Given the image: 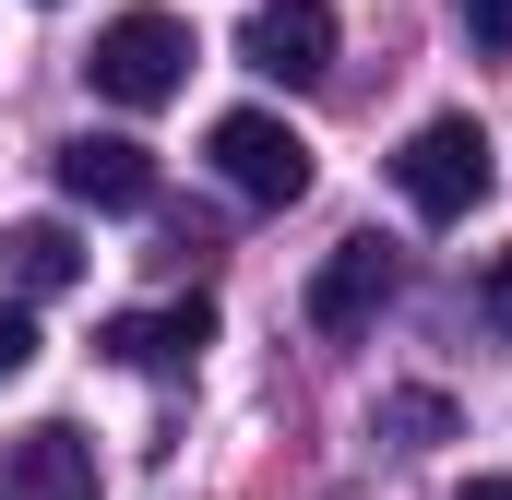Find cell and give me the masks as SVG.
<instances>
[{
  "label": "cell",
  "mask_w": 512,
  "mask_h": 500,
  "mask_svg": "<svg viewBox=\"0 0 512 500\" xmlns=\"http://www.w3.org/2000/svg\"><path fill=\"white\" fill-rule=\"evenodd\" d=\"M489 179H501V167H489V131L477 120H417L405 155H393V191H405L429 227H465V215L489 203Z\"/></svg>",
  "instance_id": "cell-2"
},
{
  "label": "cell",
  "mask_w": 512,
  "mask_h": 500,
  "mask_svg": "<svg viewBox=\"0 0 512 500\" xmlns=\"http://www.w3.org/2000/svg\"><path fill=\"white\" fill-rule=\"evenodd\" d=\"M0 500H96L84 429H24V441L0 453Z\"/></svg>",
  "instance_id": "cell-8"
},
{
  "label": "cell",
  "mask_w": 512,
  "mask_h": 500,
  "mask_svg": "<svg viewBox=\"0 0 512 500\" xmlns=\"http://www.w3.org/2000/svg\"><path fill=\"white\" fill-rule=\"evenodd\" d=\"M453 24H465L477 48H512V0H453Z\"/></svg>",
  "instance_id": "cell-12"
},
{
  "label": "cell",
  "mask_w": 512,
  "mask_h": 500,
  "mask_svg": "<svg viewBox=\"0 0 512 500\" xmlns=\"http://www.w3.org/2000/svg\"><path fill=\"white\" fill-rule=\"evenodd\" d=\"M465 417H453V393H382V441L393 453H441Z\"/></svg>",
  "instance_id": "cell-10"
},
{
  "label": "cell",
  "mask_w": 512,
  "mask_h": 500,
  "mask_svg": "<svg viewBox=\"0 0 512 500\" xmlns=\"http://www.w3.org/2000/svg\"><path fill=\"white\" fill-rule=\"evenodd\" d=\"M84 84H96L108 108H167V96L191 84V24H179V12H120V24H96Z\"/></svg>",
  "instance_id": "cell-1"
},
{
  "label": "cell",
  "mask_w": 512,
  "mask_h": 500,
  "mask_svg": "<svg viewBox=\"0 0 512 500\" xmlns=\"http://www.w3.org/2000/svg\"><path fill=\"white\" fill-rule=\"evenodd\" d=\"M453 500H512V477H465V489H453Z\"/></svg>",
  "instance_id": "cell-14"
},
{
  "label": "cell",
  "mask_w": 512,
  "mask_h": 500,
  "mask_svg": "<svg viewBox=\"0 0 512 500\" xmlns=\"http://www.w3.org/2000/svg\"><path fill=\"white\" fill-rule=\"evenodd\" d=\"M477 310H489V334H512V250L477 274Z\"/></svg>",
  "instance_id": "cell-13"
},
{
  "label": "cell",
  "mask_w": 512,
  "mask_h": 500,
  "mask_svg": "<svg viewBox=\"0 0 512 500\" xmlns=\"http://www.w3.org/2000/svg\"><path fill=\"white\" fill-rule=\"evenodd\" d=\"M203 155H215V179L239 203H298L310 191V143L274 120V108H227V120L203 131Z\"/></svg>",
  "instance_id": "cell-3"
},
{
  "label": "cell",
  "mask_w": 512,
  "mask_h": 500,
  "mask_svg": "<svg viewBox=\"0 0 512 500\" xmlns=\"http://www.w3.org/2000/svg\"><path fill=\"white\" fill-rule=\"evenodd\" d=\"M24 370H36V310L0 298V381H24Z\"/></svg>",
  "instance_id": "cell-11"
},
{
  "label": "cell",
  "mask_w": 512,
  "mask_h": 500,
  "mask_svg": "<svg viewBox=\"0 0 512 500\" xmlns=\"http://www.w3.org/2000/svg\"><path fill=\"white\" fill-rule=\"evenodd\" d=\"M96 346H108L120 370H191V358L215 346V298H179V310H120Z\"/></svg>",
  "instance_id": "cell-7"
},
{
  "label": "cell",
  "mask_w": 512,
  "mask_h": 500,
  "mask_svg": "<svg viewBox=\"0 0 512 500\" xmlns=\"http://www.w3.org/2000/svg\"><path fill=\"white\" fill-rule=\"evenodd\" d=\"M84 274V239L60 227V215H24V227H0V286L12 298H60Z\"/></svg>",
  "instance_id": "cell-9"
},
{
  "label": "cell",
  "mask_w": 512,
  "mask_h": 500,
  "mask_svg": "<svg viewBox=\"0 0 512 500\" xmlns=\"http://www.w3.org/2000/svg\"><path fill=\"white\" fill-rule=\"evenodd\" d=\"M382 310H393V250L382 239H346L310 274V334H370Z\"/></svg>",
  "instance_id": "cell-6"
},
{
  "label": "cell",
  "mask_w": 512,
  "mask_h": 500,
  "mask_svg": "<svg viewBox=\"0 0 512 500\" xmlns=\"http://www.w3.org/2000/svg\"><path fill=\"white\" fill-rule=\"evenodd\" d=\"M239 60L262 84H322L334 72V0H262L239 24Z\"/></svg>",
  "instance_id": "cell-4"
},
{
  "label": "cell",
  "mask_w": 512,
  "mask_h": 500,
  "mask_svg": "<svg viewBox=\"0 0 512 500\" xmlns=\"http://www.w3.org/2000/svg\"><path fill=\"white\" fill-rule=\"evenodd\" d=\"M60 191L96 203V215H143V203H155V155L120 143V131H72V143H60Z\"/></svg>",
  "instance_id": "cell-5"
}]
</instances>
